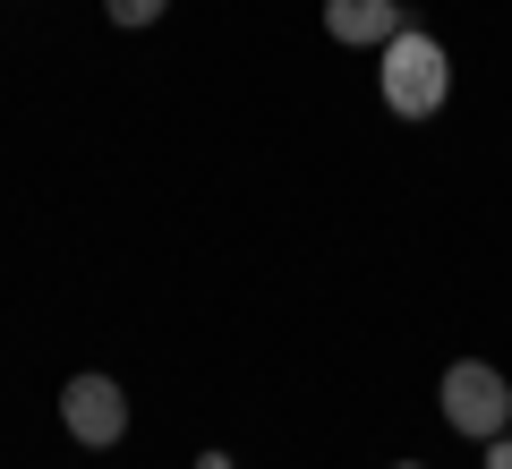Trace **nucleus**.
Wrapping results in <instances>:
<instances>
[{
    "instance_id": "1",
    "label": "nucleus",
    "mask_w": 512,
    "mask_h": 469,
    "mask_svg": "<svg viewBox=\"0 0 512 469\" xmlns=\"http://www.w3.org/2000/svg\"><path fill=\"white\" fill-rule=\"evenodd\" d=\"M384 103L402 111V120H436L444 94H453V60H444L436 35H419V26H402V35L384 43Z\"/></svg>"
},
{
    "instance_id": "2",
    "label": "nucleus",
    "mask_w": 512,
    "mask_h": 469,
    "mask_svg": "<svg viewBox=\"0 0 512 469\" xmlns=\"http://www.w3.org/2000/svg\"><path fill=\"white\" fill-rule=\"evenodd\" d=\"M436 401H444V427L470 435V444H487V435L512 427V384H504V367H487V359H453Z\"/></svg>"
},
{
    "instance_id": "3",
    "label": "nucleus",
    "mask_w": 512,
    "mask_h": 469,
    "mask_svg": "<svg viewBox=\"0 0 512 469\" xmlns=\"http://www.w3.org/2000/svg\"><path fill=\"white\" fill-rule=\"evenodd\" d=\"M60 427H69L86 452H111L128 435V393L111 376H69L60 384Z\"/></svg>"
},
{
    "instance_id": "4",
    "label": "nucleus",
    "mask_w": 512,
    "mask_h": 469,
    "mask_svg": "<svg viewBox=\"0 0 512 469\" xmlns=\"http://www.w3.org/2000/svg\"><path fill=\"white\" fill-rule=\"evenodd\" d=\"M325 35L333 43H393L402 35V0H325Z\"/></svg>"
},
{
    "instance_id": "5",
    "label": "nucleus",
    "mask_w": 512,
    "mask_h": 469,
    "mask_svg": "<svg viewBox=\"0 0 512 469\" xmlns=\"http://www.w3.org/2000/svg\"><path fill=\"white\" fill-rule=\"evenodd\" d=\"M163 9H171V0H103V18H111V26H154Z\"/></svg>"
},
{
    "instance_id": "6",
    "label": "nucleus",
    "mask_w": 512,
    "mask_h": 469,
    "mask_svg": "<svg viewBox=\"0 0 512 469\" xmlns=\"http://www.w3.org/2000/svg\"><path fill=\"white\" fill-rule=\"evenodd\" d=\"M487 469H512V427H504V435H487Z\"/></svg>"
},
{
    "instance_id": "7",
    "label": "nucleus",
    "mask_w": 512,
    "mask_h": 469,
    "mask_svg": "<svg viewBox=\"0 0 512 469\" xmlns=\"http://www.w3.org/2000/svg\"><path fill=\"white\" fill-rule=\"evenodd\" d=\"M197 469H231V461H222V452H197Z\"/></svg>"
},
{
    "instance_id": "8",
    "label": "nucleus",
    "mask_w": 512,
    "mask_h": 469,
    "mask_svg": "<svg viewBox=\"0 0 512 469\" xmlns=\"http://www.w3.org/2000/svg\"><path fill=\"white\" fill-rule=\"evenodd\" d=\"M393 469H427V461H393Z\"/></svg>"
}]
</instances>
